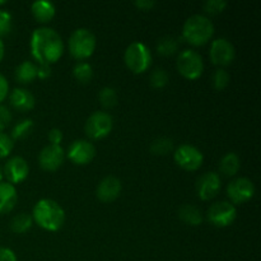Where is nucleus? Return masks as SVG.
<instances>
[{
    "mask_svg": "<svg viewBox=\"0 0 261 261\" xmlns=\"http://www.w3.org/2000/svg\"><path fill=\"white\" fill-rule=\"evenodd\" d=\"M121 193V181L116 176L109 175L102 178L97 185L96 195L103 203H110L119 198Z\"/></svg>",
    "mask_w": 261,
    "mask_h": 261,
    "instance_id": "obj_16",
    "label": "nucleus"
},
{
    "mask_svg": "<svg viewBox=\"0 0 261 261\" xmlns=\"http://www.w3.org/2000/svg\"><path fill=\"white\" fill-rule=\"evenodd\" d=\"M31 51L40 64H53L64 53V41L58 31L51 27H38L31 36Z\"/></svg>",
    "mask_w": 261,
    "mask_h": 261,
    "instance_id": "obj_1",
    "label": "nucleus"
},
{
    "mask_svg": "<svg viewBox=\"0 0 261 261\" xmlns=\"http://www.w3.org/2000/svg\"><path fill=\"white\" fill-rule=\"evenodd\" d=\"M15 79L19 83H31L33 79L37 78V65L30 60H24L15 68Z\"/></svg>",
    "mask_w": 261,
    "mask_h": 261,
    "instance_id": "obj_20",
    "label": "nucleus"
},
{
    "mask_svg": "<svg viewBox=\"0 0 261 261\" xmlns=\"http://www.w3.org/2000/svg\"><path fill=\"white\" fill-rule=\"evenodd\" d=\"M178 40L173 36H165L157 42V51L161 55H172L177 51Z\"/></svg>",
    "mask_w": 261,
    "mask_h": 261,
    "instance_id": "obj_25",
    "label": "nucleus"
},
{
    "mask_svg": "<svg viewBox=\"0 0 261 261\" xmlns=\"http://www.w3.org/2000/svg\"><path fill=\"white\" fill-rule=\"evenodd\" d=\"M32 218L42 228L58 231L65 222V212L58 201L53 199H41L33 206Z\"/></svg>",
    "mask_w": 261,
    "mask_h": 261,
    "instance_id": "obj_2",
    "label": "nucleus"
},
{
    "mask_svg": "<svg viewBox=\"0 0 261 261\" xmlns=\"http://www.w3.org/2000/svg\"><path fill=\"white\" fill-rule=\"evenodd\" d=\"M206 217L213 226L227 227L233 223L236 219L237 209L229 201H217L208 209Z\"/></svg>",
    "mask_w": 261,
    "mask_h": 261,
    "instance_id": "obj_8",
    "label": "nucleus"
},
{
    "mask_svg": "<svg viewBox=\"0 0 261 261\" xmlns=\"http://www.w3.org/2000/svg\"><path fill=\"white\" fill-rule=\"evenodd\" d=\"M3 177H4V175H3V170H2V167H0V182L3 181Z\"/></svg>",
    "mask_w": 261,
    "mask_h": 261,
    "instance_id": "obj_41",
    "label": "nucleus"
},
{
    "mask_svg": "<svg viewBox=\"0 0 261 261\" xmlns=\"http://www.w3.org/2000/svg\"><path fill=\"white\" fill-rule=\"evenodd\" d=\"M168 78L170 76H168V73L166 69L155 68L149 75V83L154 88H162V87H165L168 83Z\"/></svg>",
    "mask_w": 261,
    "mask_h": 261,
    "instance_id": "obj_30",
    "label": "nucleus"
},
{
    "mask_svg": "<svg viewBox=\"0 0 261 261\" xmlns=\"http://www.w3.org/2000/svg\"><path fill=\"white\" fill-rule=\"evenodd\" d=\"M51 75V65L50 64H40L37 66V76L45 79Z\"/></svg>",
    "mask_w": 261,
    "mask_h": 261,
    "instance_id": "obj_39",
    "label": "nucleus"
},
{
    "mask_svg": "<svg viewBox=\"0 0 261 261\" xmlns=\"http://www.w3.org/2000/svg\"><path fill=\"white\" fill-rule=\"evenodd\" d=\"M176 66L181 75L188 79H196L203 74L204 61L198 51L193 48H185L178 54Z\"/></svg>",
    "mask_w": 261,
    "mask_h": 261,
    "instance_id": "obj_6",
    "label": "nucleus"
},
{
    "mask_svg": "<svg viewBox=\"0 0 261 261\" xmlns=\"http://www.w3.org/2000/svg\"><path fill=\"white\" fill-rule=\"evenodd\" d=\"M124 61L133 73H143L152 63V53L144 42L134 41L125 50Z\"/></svg>",
    "mask_w": 261,
    "mask_h": 261,
    "instance_id": "obj_5",
    "label": "nucleus"
},
{
    "mask_svg": "<svg viewBox=\"0 0 261 261\" xmlns=\"http://www.w3.org/2000/svg\"><path fill=\"white\" fill-rule=\"evenodd\" d=\"M12 112H10L9 107L0 105V132L7 129L8 125L12 122Z\"/></svg>",
    "mask_w": 261,
    "mask_h": 261,
    "instance_id": "obj_34",
    "label": "nucleus"
},
{
    "mask_svg": "<svg viewBox=\"0 0 261 261\" xmlns=\"http://www.w3.org/2000/svg\"><path fill=\"white\" fill-rule=\"evenodd\" d=\"M241 167V160L234 152H228L219 161V170L224 176H234Z\"/></svg>",
    "mask_w": 261,
    "mask_h": 261,
    "instance_id": "obj_21",
    "label": "nucleus"
},
{
    "mask_svg": "<svg viewBox=\"0 0 261 261\" xmlns=\"http://www.w3.org/2000/svg\"><path fill=\"white\" fill-rule=\"evenodd\" d=\"M227 5H228V3L226 0H206L203 8L208 14H218L226 9Z\"/></svg>",
    "mask_w": 261,
    "mask_h": 261,
    "instance_id": "obj_31",
    "label": "nucleus"
},
{
    "mask_svg": "<svg viewBox=\"0 0 261 261\" xmlns=\"http://www.w3.org/2000/svg\"><path fill=\"white\" fill-rule=\"evenodd\" d=\"M135 7H138L142 10H150L152 8L155 7L157 2L155 0H135Z\"/></svg>",
    "mask_w": 261,
    "mask_h": 261,
    "instance_id": "obj_38",
    "label": "nucleus"
},
{
    "mask_svg": "<svg viewBox=\"0 0 261 261\" xmlns=\"http://www.w3.org/2000/svg\"><path fill=\"white\" fill-rule=\"evenodd\" d=\"M28 172H30V166H28L27 161L20 155H14V157L9 158L3 168V175L7 177L8 182L13 184V185L25 180Z\"/></svg>",
    "mask_w": 261,
    "mask_h": 261,
    "instance_id": "obj_13",
    "label": "nucleus"
},
{
    "mask_svg": "<svg viewBox=\"0 0 261 261\" xmlns=\"http://www.w3.org/2000/svg\"><path fill=\"white\" fill-rule=\"evenodd\" d=\"M173 157H175L176 163L180 167L188 171L198 170L203 165L204 160V155L200 152V149H198L195 145L189 144V143H184V144L178 145L176 148Z\"/></svg>",
    "mask_w": 261,
    "mask_h": 261,
    "instance_id": "obj_9",
    "label": "nucleus"
},
{
    "mask_svg": "<svg viewBox=\"0 0 261 261\" xmlns=\"http://www.w3.org/2000/svg\"><path fill=\"white\" fill-rule=\"evenodd\" d=\"M3 4H7V2H5V0H0V5Z\"/></svg>",
    "mask_w": 261,
    "mask_h": 261,
    "instance_id": "obj_42",
    "label": "nucleus"
},
{
    "mask_svg": "<svg viewBox=\"0 0 261 261\" xmlns=\"http://www.w3.org/2000/svg\"><path fill=\"white\" fill-rule=\"evenodd\" d=\"M14 147V140L5 133L0 132V158H5L10 154Z\"/></svg>",
    "mask_w": 261,
    "mask_h": 261,
    "instance_id": "obj_32",
    "label": "nucleus"
},
{
    "mask_svg": "<svg viewBox=\"0 0 261 261\" xmlns=\"http://www.w3.org/2000/svg\"><path fill=\"white\" fill-rule=\"evenodd\" d=\"M31 10H32L33 17L38 22L47 23L55 17L56 7L53 2H48V0H36L31 5Z\"/></svg>",
    "mask_w": 261,
    "mask_h": 261,
    "instance_id": "obj_19",
    "label": "nucleus"
},
{
    "mask_svg": "<svg viewBox=\"0 0 261 261\" xmlns=\"http://www.w3.org/2000/svg\"><path fill=\"white\" fill-rule=\"evenodd\" d=\"M173 148V140L167 137L157 138L150 144V152L157 155H165L170 153Z\"/></svg>",
    "mask_w": 261,
    "mask_h": 261,
    "instance_id": "obj_26",
    "label": "nucleus"
},
{
    "mask_svg": "<svg viewBox=\"0 0 261 261\" xmlns=\"http://www.w3.org/2000/svg\"><path fill=\"white\" fill-rule=\"evenodd\" d=\"M221 190V177L217 172H205L196 181V191L201 200H211Z\"/></svg>",
    "mask_w": 261,
    "mask_h": 261,
    "instance_id": "obj_15",
    "label": "nucleus"
},
{
    "mask_svg": "<svg viewBox=\"0 0 261 261\" xmlns=\"http://www.w3.org/2000/svg\"><path fill=\"white\" fill-rule=\"evenodd\" d=\"M96 155V147L87 139H76L69 145L68 158L75 165H87Z\"/></svg>",
    "mask_w": 261,
    "mask_h": 261,
    "instance_id": "obj_12",
    "label": "nucleus"
},
{
    "mask_svg": "<svg viewBox=\"0 0 261 261\" xmlns=\"http://www.w3.org/2000/svg\"><path fill=\"white\" fill-rule=\"evenodd\" d=\"M33 127V120L32 119H23L20 121H18L17 124L13 126L12 133H10L9 137L14 139H23V138L27 137L31 133Z\"/></svg>",
    "mask_w": 261,
    "mask_h": 261,
    "instance_id": "obj_27",
    "label": "nucleus"
},
{
    "mask_svg": "<svg viewBox=\"0 0 261 261\" xmlns=\"http://www.w3.org/2000/svg\"><path fill=\"white\" fill-rule=\"evenodd\" d=\"M69 51L78 60L89 58L96 48V35L86 27L76 28L69 37Z\"/></svg>",
    "mask_w": 261,
    "mask_h": 261,
    "instance_id": "obj_4",
    "label": "nucleus"
},
{
    "mask_svg": "<svg viewBox=\"0 0 261 261\" xmlns=\"http://www.w3.org/2000/svg\"><path fill=\"white\" fill-rule=\"evenodd\" d=\"M9 101L15 110L22 112L30 111L36 105V98L32 92L28 91L27 88H22V87L14 88L10 92Z\"/></svg>",
    "mask_w": 261,
    "mask_h": 261,
    "instance_id": "obj_17",
    "label": "nucleus"
},
{
    "mask_svg": "<svg viewBox=\"0 0 261 261\" xmlns=\"http://www.w3.org/2000/svg\"><path fill=\"white\" fill-rule=\"evenodd\" d=\"M48 140H50L51 144L60 145L61 140H63V132L58 127H53V129L48 132Z\"/></svg>",
    "mask_w": 261,
    "mask_h": 261,
    "instance_id": "obj_35",
    "label": "nucleus"
},
{
    "mask_svg": "<svg viewBox=\"0 0 261 261\" xmlns=\"http://www.w3.org/2000/svg\"><path fill=\"white\" fill-rule=\"evenodd\" d=\"M227 194L232 203H246L254 196L255 185L250 178L236 177L227 185Z\"/></svg>",
    "mask_w": 261,
    "mask_h": 261,
    "instance_id": "obj_10",
    "label": "nucleus"
},
{
    "mask_svg": "<svg viewBox=\"0 0 261 261\" xmlns=\"http://www.w3.org/2000/svg\"><path fill=\"white\" fill-rule=\"evenodd\" d=\"M214 33V24L206 15L193 14L185 20L182 36L189 43L200 46L208 42Z\"/></svg>",
    "mask_w": 261,
    "mask_h": 261,
    "instance_id": "obj_3",
    "label": "nucleus"
},
{
    "mask_svg": "<svg viewBox=\"0 0 261 261\" xmlns=\"http://www.w3.org/2000/svg\"><path fill=\"white\" fill-rule=\"evenodd\" d=\"M12 14L8 10L0 9V36L8 35L12 30Z\"/></svg>",
    "mask_w": 261,
    "mask_h": 261,
    "instance_id": "obj_33",
    "label": "nucleus"
},
{
    "mask_svg": "<svg viewBox=\"0 0 261 261\" xmlns=\"http://www.w3.org/2000/svg\"><path fill=\"white\" fill-rule=\"evenodd\" d=\"M4 53H5V46H4V42H3V40L0 38V61H2L3 58H4Z\"/></svg>",
    "mask_w": 261,
    "mask_h": 261,
    "instance_id": "obj_40",
    "label": "nucleus"
},
{
    "mask_svg": "<svg viewBox=\"0 0 261 261\" xmlns=\"http://www.w3.org/2000/svg\"><path fill=\"white\" fill-rule=\"evenodd\" d=\"M229 79H231V76H229L228 71L222 68H218L212 74V86L217 91H222V89H224L228 86Z\"/></svg>",
    "mask_w": 261,
    "mask_h": 261,
    "instance_id": "obj_29",
    "label": "nucleus"
},
{
    "mask_svg": "<svg viewBox=\"0 0 261 261\" xmlns=\"http://www.w3.org/2000/svg\"><path fill=\"white\" fill-rule=\"evenodd\" d=\"M32 216L27 213H23L22 212V213L15 214L12 218V221H10V229L17 234L24 233V232H27L28 229L32 227Z\"/></svg>",
    "mask_w": 261,
    "mask_h": 261,
    "instance_id": "obj_23",
    "label": "nucleus"
},
{
    "mask_svg": "<svg viewBox=\"0 0 261 261\" xmlns=\"http://www.w3.org/2000/svg\"><path fill=\"white\" fill-rule=\"evenodd\" d=\"M0 261H17V255L13 250L0 247Z\"/></svg>",
    "mask_w": 261,
    "mask_h": 261,
    "instance_id": "obj_37",
    "label": "nucleus"
},
{
    "mask_svg": "<svg viewBox=\"0 0 261 261\" xmlns=\"http://www.w3.org/2000/svg\"><path fill=\"white\" fill-rule=\"evenodd\" d=\"M65 160V150L61 145L48 144L41 149L38 154V163L46 171H55L63 165Z\"/></svg>",
    "mask_w": 261,
    "mask_h": 261,
    "instance_id": "obj_14",
    "label": "nucleus"
},
{
    "mask_svg": "<svg viewBox=\"0 0 261 261\" xmlns=\"http://www.w3.org/2000/svg\"><path fill=\"white\" fill-rule=\"evenodd\" d=\"M178 217L182 222L189 226H199L203 222V214L201 211L195 205L191 204H184L178 209Z\"/></svg>",
    "mask_w": 261,
    "mask_h": 261,
    "instance_id": "obj_22",
    "label": "nucleus"
},
{
    "mask_svg": "<svg viewBox=\"0 0 261 261\" xmlns=\"http://www.w3.org/2000/svg\"><path fill=\"white\" fill-rule=\"evenodd\" d=\"M73 75L79 83H89L93 76V68L87 61H78L73 68Z\"/></svg>",
    "mask_w": 261,
    "mask_h": 261,
    "instance_id": "obj_24",
    "label": "nucleus"
},
{
    "mask_svg": "<svg viewBox=\"0 0 261 261\" xmlns=\"http://www.w3.org/2000/svg\"><path fill=\"white\" fill-rule=\"evenodd\" d=\"M8 93H9V83H8L7 78L0 73V102L7 98Z\"/></svg>",
    "mask_w": 261,
    "mask_h": 261,
    "instance_id": "obj_36",
    "label": "nucleus"
},
{
    "mask_svg": "<svg viewBox=\"0 0 261 261\" xmlns=\"http://www.w3.org/2000/svg\"><path fill=\"white\" fill-rule=\"evenodd\" d=\"M98 99L99 102H101L102 106L107 107V109H111V107L116 106L117 103V91L114 87H103V88L99 91Z\"/></svg>",
    "mask_w": 261,
    "mask_h": 261,
    "instance_id": "obj_28",
    "label": "nucleus"
},
{
    "mask_svg": "<svg viewBox=\"0 0 261 261\" xmlns=\"http://www.w3.org/2000/svg\"><path fill=\"white\" fill-rule=\"evenodd\" d=\"M18 200L17 189L8 181L0 182V214L9 213Z\"/></svg>",
    "mask_w": 261,
    "mask_h": 261,
    "instance_id": "obj_18",
    "label": "nucleus"
},
{
    "mask_svg": "<svg viewBox=\"0 0 261 261\" xmlns=\"http://www.w3.org/2000/svg\"><path fill=\"white\" fill-rule=\"evenodd\" d=\"M114 120L109 112L94 111L87 119L84 132L91 139H102L111 133Z\"/></svg>",
    "mask_w": 261,
    "mask_h": 261,
    "instance_id": "obj_7",
    "label": "nucleus"
},
{
    "mask_svg": "<svg viewBox=\"0 0 261 261\" xmlns=\"http://www.w3.org/2000/svg\"><path fill=\"white\" fill-rule=\"evenodd\" d=\"M234 46L231 41L226 37H218L212 42L209 56L213 64L219 66H226L233 61L234 59Z\"/></svg>",
    "mask_w": 261,
    "mask_h": 261,
    "instance_id": "obj_11",
    "label": "nucleus"
}]
</instances>
